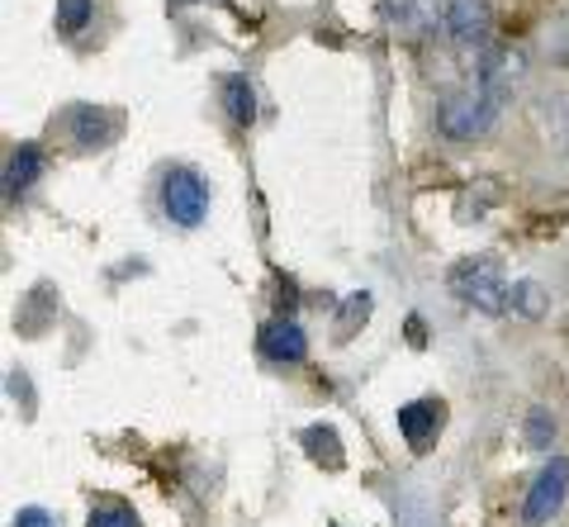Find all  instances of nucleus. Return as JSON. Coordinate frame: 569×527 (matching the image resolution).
<instances>
[{
	"mask_svg": "<svg viewBox=\"0 0 569 527\" xmlns=\"http://www.w3.org/2000/svg\"><path fill=\"white\" fill-rule=\"evenodd\" d=\"M332 527H337V523H332Z\"/></svg>",
	"mask_w": 569,
	"mask_h": 527,
	"instance_id": "412c9836",
	"label": "nucleus"
},
{
	"mask_svg": "<svg viewBox=\"0 0 569 527\" xmlns=\"http://www.w3.org/2000/svg\"><path fill=\"white\" fill-rule=\"evenodd\" d=\"M556 432H560V424H556V414H546V409H537L527 418V428H522V443L531 447V451H546L550 443H556Z\"/></svg>",
	"mask_w": 569,
	"mask_h": 527,
	"instance_id": "dca6fc26",
	"label": "nucleus"
},
{
	"mask_svg": "<svg viewBox=\"0 0 569 527\" xmlns=\"http://www.w3.org/2000/svg\"><path fill=\"white\" fill-rule=\"evenodd\" d=\"M299 443H305V451L313 456V461H323V466H342L347 456H342V443H337V432L332 428H305L299 432Z\"/></svg>",
	"mask_w": 569,
	"mask_h": 527,
	"instance_id": "2eb2a0df",
	"label": "nucleus"
},
{
	"mask_svg": "<svg viewBox=\"0 0 569 527\" xmlns=\"http://www.w3.org/2000/svg\"><path fill=\"white\" fill-rule=\"evenodd\" d=\"M67 129H71V143L81 152H96V148H110L119 138V115L100 110V105H77V110H67Z\"/></svg>",
	"mask_w": 569,
	"mask_h": 527,
	"instance_id": "6e6552de",
	"label": "nucleus"
},
{
	"mask_svg": "<svg viewBox=\"0 0 569 527\" xmlns=\"http://www.w3.org/2000/svg\"><path fill=\"white\" fill-rule=\"evenodd\" d=\"M475 77L508 105L512 91H518V81L527 77V58H522L518 48H508V43H489L485 52H479V72H475Z\"/></svg>",
	"mask_w": 569,
	"mask_h": 527,
	"instance_id": "0eeeda50",
	"label": "nucleus"
},
{
	"mask_svg": "<svg viewBox=\"0 0 569 527\" xmlns=\"http://www.w3.org/2000/svg\"><path fill=\"white\" fill-rule=\"evenodd\" d=\"M531 115H537V129H541V138H546V148L560 152V157H569V91L541 96Z\"/></svg>",
	"mask_w": 569,
	"mask_h": 527,
	"instance_id": "9b49d317",
	"label": "nucleus"
},
{
	"mask_svg": "<svg viewBox=\"0 0 569 527\" xmlns=\"http://www.w3.org/2000/svg\"><path fill=\"white\" fill-rule=\"evenodd\" d=\"M157 200H162V215L176 228H200L209 219V181L194 167H167Z\"/></svg>",
	"mask_w": 569,
	"mask_h": 527,
	"instance_id": "7ed1b4c3",
	"label": "nucleus"
},
{
	"mask_svg": "<svg viewBox=\"0 0 569 527\" xmlns=\"http://www.w3.org/2000/svg\"><path fill=\"white\" fill-rule=\"evenodd\" d=\"M96 20V0H58V29L62 33H81Z\"/></svg>",
	"mask_w": 569,
	"mask_h": 527,
	"instance_id": "f3484780",
	"label": "nucleus"
},
{
	"mask_svg": "<svg viewBox=\"0 0 569 527\" xmlns=\"http://www.w3.org/2000/svg\"><path fill=\"white\" fill-rule=\"evenodd\" d=\"M14 527H58V518L48 514V508H20V514H14Z\"/></svg>",
	"mask_w": 569,
	"mask_h": 527,
	"instance_id": "6ab92c4d",
	"label": "nucleus"
},
{
	"mask_svg": "<svg viewBox=\"0 0 569 527\" xmlns=\"http://www.w3.org/2000/svg\"><path fill=\"white\" fill-rule=\"evenodd\" d=\"M257 347H261V357H266V361L295 366V361H305V357H309V332L299 328L295 319H271V324H261Z\"/></svg>",
	"mask_w": 569,
	"mask_h": 527,
	"instance_id": "1a4fd4ad",
	"label": "nucleus"
},
{
	"mask_svg": "<svg viewBox=\"0 0 569 527\" xmlns=\"http://www.w3.org/2000/svg\"><path fill=\"white\" fill-rule=\"evenodd\" d=\"M565 495H569V461L565 456H550V461L537 470V480H531L527 499H522V523L546 527L565 508Z\"/></svg>",
	"mask_w": 569,
	"mask_h": 527,
	"instance_id": "20e7f679",
	"label": "nucleus"
},
{
	"mask_svg": "<svg viewBox=\"0 0 569 527\" xmlns=\"http://www.w3.org/2000/svg\"><path fill=\"white\" fill-rule=\"evenodd\" d=\"M447 39L466 52H485L493 39L489 0H447Z\"/></svg>",
	"mask_w": 569,
	"mask_h": 527,
	"instance_id": "423d86ee",
	"label": "nucleus"
},
{
	"mask_svg": "<svg viewBox=\"0 0 569 527\" xmlns=\"http://www.w3.org/2000/svg\"><path fill=\"white\" fill-rule=\"evenodd\" d=\"M498 115H503V100L479 77H470L460 91H451L437 105V129H441V138H451V143H479V138L498 125Z\"/></svg>",
	"mask_w": 569,
	"mask_h": 527,
	"instance_id": "f257e3e1",
	"label": "nucleus"
},
{
	"mask_svg": "<svg viewBox=\"0 0 569 527\" xmlns=\"http://www.w3.org/2000/svg\"><path fill=\"white\" fill-rule=\"evenodd\" d=\"M385 24L408 43H422L447 29V0H385Z\"/></svg>",
	"mask_w": 569,
	"mask_h": 527,
	"instance_id": "39448f33",
	"label": "nucleus"
},
{
	"mask_svg": "<svg viewBox=\"0 0 569 527\" xmlns=\"http://www.w3.org/2000/svg\"><path fill=\"white\" fill-rule=\"evenodd\" d=\"M171 6H181V10H186V6H200V0H171Z\"/></svg>",
	"mask_w": 569,
	"mask_h": 527,
	"instance_id": "aec40b11",
	"label": "nucleus"
},
{
	"mask_svg": "<svg viewBox=\"0 0 569 527\" xmlns=\"http://www.w3.org/2000/svg\"><path fill=\"white\" fill-rule=\"evenodd\" d=\"M508 276H503V267H498L493 257H466L460 267L451 271V295L460 305H470V309H479V314H508Z\"/></svg>",
	"mask_w": 569,
	"mask_h": 527,
	"instance_id": "f03ea898",
	"label": "nucleus"
},
{
	"mask_svg": "<svg viewBox=\"0 0 569 527\" xmlns=\"http://www.w3.org/2000/svg\"><path fill=\"white\" fill-rule=\"evenodd\" d=\"M441 424H447V404L441 399H413V404H403L399 409V432H403V443L413 451L432 447Z\"/></svg>",
	"mask_w": 569,
	"mask_h": 527,
	"instance_id": "9d476101",
	"label": "nucleus"
},
{
	"mask_svg": "<svg viewBox=\"0 0 569 527\" xmlns=\"http://www.w3.org/2000/svg\"><path fill=\"white\" fill-rule=\"evenodd\" d=\"M39 176H43V148L39 143H14L10 157H6V200H20Z\"/></svg>",
	"mask_w": 569,
	"mask_h": 527,
	"instance_id": "f8f14e48",
	"label": "nucleus"
},
{
	"mask_svg": "<svg viewBox=\"0 0 569 527\" xmlns=\"http://www.w3.org/2000/svg\"><path fill=\"white\" fill-rule=\"evenodd\" d=\"M546 309H550V295L537 286V280H518V286L508 290V314H518V319L537 324Z\"/></svg>",
	"mask_w": 569,
	"mask_h": 527,
	"instance_id": "4468645a",
	"label": "nucleus"
},
{
	"mask_svg": "<svg viewBox=\"0 0 569 527\" xmlns=\"http://www.w3.org/2000/svg\"><path fill=\"white\" fill-rule=\"evenodd\" d=\"M219 96H223V110H228V119H233L238 129H247V125H252V119H257V91H252V81H247L242 72L223 77Z\"/></svg>",
	"mask_w": 569,
	"mask_h": 527,
	"instance_id": "ddd939ff",
	"label": "nucleus"
},
{
	"mask_svg": "<svg viewBox=\"0 0 569 527\" xmlns=\"http://www.w3.org/2000/svg\"><path fill=\"white\" fill-rule=\"evenodd\" d=\"M86 527H138L133 518V508L129 504H119V499H104L91 508V518H86Z\"/></svg>",
	"mask_w": 569,
	"mask_h": 527,
	"instance_id": "a211bd4d",
	"label": "nucleus"
}]
</instances>
